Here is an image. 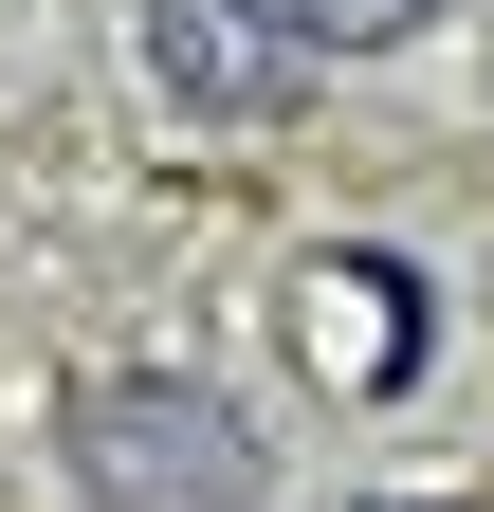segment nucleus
Returning <instances> with one entry per match:
<instances>
[{
	"label": "nucleus",
	"instance_id": "nucleus-1",
	"mask_svg": "<svg viewBox=\"0 0 494 512\" xmlns=\"http://www.w3.org/2000/svg\"><path fill=\"white\" fill-rule=\"evenodd\" d=\"M55 439H74L92 512H257V421L202 384H92Z\"/></svg>",
	"mask_w": 494,
	"mask_h": 512
},
{
	"label": "nucleus",
	"instance_id": "nucleus-2",
	"mask_svg": "<svg viewBox=\"0 0 494 512\" xmlns=\"http://www.w3.org/2000/svg\"><path fill=\"white\" fill-rule=\"evenodd\" d=\"M147 92L183 128H275L312 92V37H275L257 0H147Z\"/></svg>",
	"mask_w": 494,
	"mask_h": 512
},
{
	"label": "nucleus",
	"instance_id": "nucleus-3",
	"mask_svg": "<svg viewBox=\"0 0 494 512\" xmlns=\"http://www.w3.org/2000/svg\"><path fill=\"white\" fill-rule=\"evenodd\" d=\"M275 37H312V55H385V37H421L440 0H257Z\"/></svg>",
	"mask_w": 494,
	"mask_h": 512
},
{
	"label": "nucleus",
	"instance_id": "nucleus-4",
	"mask_svg": "<svg viewBox=\"0 0 494 512\" xmlns=\"http://www.w3.org/2000/svg\"><path fill=\"white\" fill-rule=\"evenodd\" d=\"M385 512H458V494H385Z\"/></svg>",
	"mask_w": 494,
	"mask_h": 512
}]
</instances>
